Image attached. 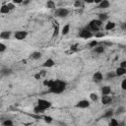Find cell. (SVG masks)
<instances>
[{"label":"cell","mask_w":126,"mask_h":126,"mask_svg":"<svg viewBox=\"0 0 126 126\" xmlns=\"http://www.w3.org/2000/svg\"><path fill=\"white\" fill-rule=\"evenodd\" d=\"M22 4H24V5H28V4H30V1H29V0H27V1H23Z\"/></svg>","instance_id":"ee69618b"},{"label":"cell","mask_w":126,"mask_h":126,"mask_svg":"<svg viewBox=\"0 0 126 126\" xmlns=\"http://www.w3.org/2000/svg\"><path fill=\"white\" fill-rule=\"evenodd\" d=\"M118 120L116 118H110V121H109V124L108 126H118Z\"/></svg>","instance_id":"4316f807"},{"label":"cell","mask_w":126,"mask_h":126,"mask_svg":"<svg viewBox=\"0 0 126 126\" xmlns=\"http://www.w3.org/2000/svg\"><path fill=\"white\" fill-rule=\"evenodd\" d=\"M6 45L4 44V43H2V42H0V52H4L5 50H6Z\"/></svg>","instance_id":"8d00e7d4"},{"label":"cell","mask_w":126,"mask_h":126,"mask_svg":"<svg viewBox=\"0 0 126 126\" xmlns=\"http://www.w3.org/2000/svg\"><path fill=\"white\" fill-rule=\"evenodd\" d=\"M6 5H7L8 9H9L10 11H12V10H14V9L16 8V6H15V4H14L13 2H9V3H7Z\"/></svg>","instance_id":"1f68e13d"},{"label":"cell","mask_w":126,"mask_h":126,"mask_svg":"<svg viewBox=\"0 0 126 126\" xmlns=\"http://www.w3.org/2000/svg\"><path fill=\"white\" fill-rule=\"evenodd\" d=\"M0 74H1L2 76L7 77V76H10V75H12V74H13V70H12L11 68L4 67V68H2V69L0 70Z\"/></svg>","instance_id":"30bf717a"},{"label":"cell","mask_w":126,"mask_h":126,"mask_svg":"<svg viewBox=\"0 0 126 126\" xmlns=\"http://www.w3.org/2000/svg\"><path fill=\"white\" fill-rule=\"evenodd\" d=\"M115 77H116V75H115L114 72H108L106 74V80H110V79H113Z\"/></svg>","instance_id":"f1b7e54d"},{"label":"cell","mask_w":126,"mask_h":126,"mask_svg":"<svg viewBox=\"0 0 126 126\" xmlns=\"http://www.w3.org/2000/svg\"><path fill=\"white\" fill-rule=\"evenodd\" d=\"M74 6H75L76 8H79V7H81V6H82V3H81V1H76V2L74 3Z\"/></svg>","instance_id":"74e56055"},{"label":"cell","mask_w":126,"mask_h":126,"mask_svg":"<svg viewBox=\"0 0 126 126\" xmlns=\"http://www.w3.org/2000/svg\"><path fill=\"white\" fill-rule=\"evenodd\" d=\"M44 111H45V110H44L42 107H40L39 105H35V106L33 107V113H34V114L39 115V114L44 113Z\"/></svg>","instance_id":"e0dca14e"},{"label":"cell","mask_w":126,"mask_h":126,"mask_svg":"<svg viewBox=\"0 0 126 126\" xmlns=\"http://www.w3.org/2000/svg\"><path fill=\"white\" fill-rule=\"evenodd\" d=\"M94 35L96 37V38H99V37H103L104 36V33L102 32H97L95 33H94Z\"/></svg>","instance_id":"836d02e7"},{"label":"cell","mask_w":126,"mask_h":126,"mask_svg":"<svg viewBox=\"0 0 126 126\" xmlns=\"http://www.w3.org/2000/svg\"><path fill=\"white\" fill-rule=\"evenodd\" d=\"M110 6V2L107 0H101L98 2V8L99 9H105Z\"/></svg>","instance_id":"7c38bea8"},{"label":"cell","mask_w":126,"mask_h":126,"mask_svg":"<svg viewBox=\"0 0 126 126\" xmlns=\"http://www.w3.org/2000/svg\"><path fill=\"white\" fill-rule=\"evenodd\" d=\"M79 37H81V38H84V39H89V38H91V37H93L94 36V33L93 32H91L90 31H88L87 29H83V30H81L80 31V32H79Z\"/></svg>","instance_id":"277c9868"},{"label":"cell","mask_w":126,"mask_h":126,"mask_svg":"<svg viewBox=\"0 0 126 126\" xmlns=\"http://www.w3.org/2000/svg\"><path fill=\"white\" fill-rule=\"evenodd\" d=\"M101 27H102V22H100V21L97 20V19H94V20H92V21L89 23L88 28H86V29H87L88 31H90L91 32H94V33H95V32H99V30H100ZM93 33H94V32H93Z\"/></svg>","instance_id":"7a4b0ae2"},{"label":"cell","mask_w":126,"mask_h":126,"mask_svg":"<svg viewBox=\"0 0 126 126\" xmlns=\"http://www.w3.org/2000/svg\"><path fill=\"white\" fill-rule=\"evenodd\" d=\"M38 73H39V75H40V77H41V78H42V77H44V76L46 75V71H44V70H41V71H39Z\"/></svg>","instance_id":"f35d334b"},{"label":"cell","mask_w":126,"mask_h":126,"mask_svg":"<svg viewBox=\"0 0 126 126\" xmlns=\"http://www.w3.org/2000/svg\"><path fill=\"white\" fill-rule=\"evenodd\" d=\"M118 126H126L125 121H119V122H118Z\"/></svg>","instance_id":"7bdbcfd3"},{"label":"cell","mask_w":126,"mask_h":126,"mask_svg":"<svg viewBox=\"0 0 126 126\" xmlns=\"http://www.w3.org/2000/svg\"><path fill=\"white\" fill-rule=\"evenodd\" d=\"M36 80H39V79H41V77H40V75H39V73H36V74H34V76H33Z\"/></svg>","instance_id":"60d3db41"},{"label":"cell","mask_w":126,"mask_h":126,"mask_svg":"<svg viewBox=\"0 0 126 126\" xmlns=\"http://www.w3.org/2000/svg\"><path fill=\"white\" fill-rule=\"evenodd\" d=\"M31 58L33 59V60H38L41 58V53L39 51H33L32 54H31Z\"/></svg>","instance_id":"ffe728a7"},{"label":"cell","mask_w":126,"mask_h":126,"mask_svg":"<svg viewBox=\"0 0 126 126\" xmlns=\"http://www.w3.org/2000/svg\"><path fill=\"white\" fill-rule=\"evenodd\" d=\"M102 80H103V75H102L101 72L97 71V72H95V73L93 75V81H94V83H100Z\"/></svg>","instance_id":"ba28073f"},{"label":"cell","mask_w":126,"mask_h":126,"mask_svg":"<svg viewBox=\"0 0 126 126\" xmlns=\"http://www.w3.org/2000/svg\"><path fill=\"white\" fill-rule=\"evenodd\" d=\"M54 65H55V61H54L52 58H47V59L43 62L42 67H44V68H51V67H53Z\"/></svg>","instance_id":"9c48e42d"},{"label":"cell","mask_w":126,"mask_h":126,"mask_svg":"<svg viewBox=\"0 0 126 126\" xmlns=\"http://www.w3.org/2000/svg\"><path fill=\"white\" fill-rule=\"evenodd\" d=\"M90 97H91V100H92V101H96V100L98 99V96H97V94H96L95 93H92V94H90Z\"/></svg>","instance_id":"f546056e"},{"label":"cell","mask_w":126,"mask_h":126,"mask_svg":"<svg viewBox=\"0 0 126 126\" xmlns=\"http://www.w3.org/2000/svg\"><path fill=\"white\" fill-rule=\"evenodd\" d=\"M125 111H126V108H125V106L121 105V106H119V107L116 109V111L114 112V114H116V115H120V114H123V113H125Z\"/></svg>","instance_id":"603a6c76"},{"label":"cell","mask_w":126,"mask_h":126,"mask_svg":"<svg viewBox=\"0 0 126 126\" xmlns=\"http://www.w3.org/2000/svg\"><path fill=\"white\" fill-rule=\"evenodd\" d=\"M115 75L116 77H121V76H124L126 74V68H121V67H118L116 70H115Z\"/></svg>","instance_id":"4fadbf2b"},{"label":"cell","mask_w":126,"mask_h":126,"mask_svg":"<svg viewBox=\"0 0 126 126\" xmlns=\"http://www.w3.org/2000/svg\"><path fill=\"white\" fill-rule=\"evenodd\" d=\"M100 91H101L102 95H109L111 94V88L109 86H103Z\"/></svg>","instance_id":"5bb4252c"},{"label":"cell","mask_w":126,"mask_h":126,"mask_svg":"<svg viewBox=\"0 0 126 126\" xmlns=\"http://www.w3.org/2000/svg\"><path fill=\"white\" fill-rule=\"evenodd\" d=\"M79 50V48H78V44H74V45H71V47H70V52L72 53V52H76V51H78Z\"/></svg>","instance_id":"d6a6232c"},{"label":"cell","mask_w":126,"mask_h":126,"mask_svg":"<svg viewBox=\"0 0 126 126\" xmlns=\"http://www.w3.org/2000/svg\"><path fill=\"white\" fill-rule=\"evenodd\" d=\"M69 13H70V11L67 8H58L55 10L54 16L57 18H66L69 15Z\"/></svg>","instance_id":"3957f363"},{"label":"cell","mask_w":126,"mask_h":126,"mask_svg":"<svg viewBox=\"0 0 126 126\" xmlns=\"http://www.w3.org/2000/svg\"><path fill=\"white\" fill-rule=\"evenodd\" d=\"M37 105H39V106L42 107L44 110H46V109L50 108L52 104H51V102H50L49 100H47V99L39 98V99H37Z\"/></svg>","instance_id":"5b68a950"},{"label":"cell","mask_w":126,"mask_h":126,"mask_svg":"<svg viewBox=\"0 0 126 126\" xmlns=\"http://www.w3.org/2000/svg\"><path fill=\"white\" fill-rule=\"evenodd\" d=\"M55 6H56V5H55V2L52 1V0L47 1L46 4H45V7L48 8V9H55Z\"/></svg>","instance_id":"cb8c5ba5"},{"label":"cell","mask_w":126,"mask_h":126,"mask_svg":"<svg viewBox=\"0 0 126 126\" xmlns=\"http://www.w3.org/2000/svg\"><path fill=\"white\" fill-rule=\"evenodd\" d=\"M121 89H122L123 91L126 90V79H123V80H122V82H121Z\"/></svg>","instance_id":"d590c367"},{"label":"cell","mask_w":126,"mask_h":126,"mask_svg":"<svg viewBox=\"0 0 126 126\" xmlns=\"http://www.w3.org/2000/svg\"><path fill=\"white\" fill-rule=\"evenodd\" d=\"M14 36L17 40H24L28 36V32L26 31H18V32H15Z\"/></svg>","instance_id":"8992f818"},{"label":"cell","mask_w":126,"mask_h":126,"mask_svg":"<svg viewBox=\"0 0 126 126\" xmlns=\"http://www.w3.org/2000/svg\"><path fill=\"white\" fill-rule=\"evenodd\" d=\"M11 36V32L10 31H4L0 33V38L2 39H9Z\"/></svg>","instance_id":"9a60e30c"},{"label":"cell","mask_w":126,"mask_h":126,"mask_svg":"<svg viewBox=\"0 0 126 126\" xmlns=\"http://www.w3.org/2000/svg\"><path fill=\"white\" fill-rule=\"evenodd\" d=\"M22 0H13V3L14 4H22Z\"/></svg>","instance_id":"b9f144b4"},{"label":"cell","mask_w":126,"mask_h":126,"mask_svg":"<svg viewBox=\"0 0 126 126\" xmlns=\"http://www.w3.org/2000/svg\"><path fill=\"white\" fill-rule=\"evenodd\" d=\"M97 20H99L100 22H105V21H107L108 20V16H107V14L106 13H99L98 15H97Z\"/></svg>","instance_id":"2e32d148"},{"label":"cell","mask_w":126,"mask_h":126,"mask_svg":"<svg viewBox=\"0 0 126 126\" xmlns=\"http://www.w3.org/2000/svg\"><path fill=\"white\" fill-rule=\"evenodd\" d=\"M43 85L48 88L49 93L52 94H61L66 89V82L61 80H47L45 79L43 81Z\"/></svg>","instance_id":"6da1fadb"},{"label":"cell","mask_w":126,"mask_h":126,"mask_svg":"<svg viewBox=\"0 0 126 126\" xmlns=\"http://www.w3.org/2000/svg\"><path fill=\"white\" fill-rule=\"evenodd\" d=\"M90 101L88 99H81L79 100L77 103H76V107L78 108H82V109H85V108H88L90 107Z\"/></svg>","instance_id":"52a82bcc"},{"label":"cell","mask_w":126,"mask_h":126,"mask_svg":"<svg viewBox=\"0 0 126 126\" xmlns=\"http://www.w3.org/2000/svg\"><path fill=\"white\" fill-rule=\"evenodd\" d=\"M69 32H70V24H66L65 26H63V28L61 30V33L63 35H66V34H68Z\"/></svg>","instance_id":"44dd1931"},{"label":"cell","mask_w":126,"mask_h":126,"mask_svg":"<svg viewBox=\"0 0 126 126\" xmlns=\"http://www.w3.org/2000/svg\"><path fill=\"white\" fill-rule=\"evenodd\" d=\"M101 102L104 105H108V104L112 103V97L110 95H102L101 96Z\"/></svg>","instance_id":"8fae6325"},{"label":"cell","mask_w":126,"mask_h":126,"mask_svg":"<svg viewBox=\"0 0 126 126\" xmlns=\"http://www.w3.org/2000/svg\"><path fill=\"white\" fill-rule=\"evenodd\" d=\"M119 67H121V68H126V61L124 60V61H122L121 63H120V66Z\"/></svg>","instance_id":"ab89813d"},{"label":"cell","mask_w":126,"mask_h":126,"mask_svg":"<svg viewBox=\"0 0 126 126\" xmlns=\"http://www.w3.org/2000/svg\"><path fill=\"white\" fill-rule=\"evenodd\" d=\"M114 115V109H107L105 111V113L103 114V118H112V116Z\"/></svg>","instance_id":"d6986e66"},{"label":"cell","mask_w":126,"mask_h":126,"mask_svg":"<svg viewBox=\"0 0 126 126\" xmlns=\"http://www.w3.org/2000/svg\"><path fill=\"white\" fill-rule=\"evenodd\" d=\"M94 49V52L97 54H101L104 52V46L103 45H96Z\"/></svg>","instance_id":"7402d4cb"},{"label":"cell","mask_w":126,"mask_h":126,"mask_svg":"<svg viewBox=\"0 0 126 126\" xmlns=\"http://www.w3.org/2000/svg\"><path fill=\"white\" fill-rule=\"evenodd\" d=\"M43 120H44L47 124H50V123H52L53 118H52L50 115H44V116H43Z\"/></svg>","instance_id":"83f0119b"},{"label":"cell","mask_w":126,"mask_h":126,"mask_svg":"<svg viewBox=\"0 0 126 126\" xmlns=\"http://www.w3.org/2000/svg\"><path fill=\"white\" fill-rule=\"evenodd\" d=\"M2 125L3 126H14V123H13V121L11 120V119H5V120H3L2 121Z\"/></svg>","instance_id":"484cf974"},{"label":"cell","mask_w":126,"mask_h":126,"mask_svg":"<svg viewBox=\"0 0 126 126\" xmlns=\"http://www.w3.org/2000/svg\"><path fill=\"white\" fill-rule=\"evenodd\" d=\"M116 27V24L114 23V22H107V24H105V27H104V29L106 30V31H111V30H113L114 28Z\"/></svg>","instance_id":"ac0fdd59"},{"label":"cell","mask_w":126,"mask_h":126,"mask_svg":"<svg viewBox=\"0 0 126 126\" xmlns=\"http://www.w3.org/2000/svg\"><path fill=\"white\" fill-rule=\"evenodd\" d=\"M89 45H90V47H93V48H94V47L97 45V41H96V40H94V39H93L92 41H90Z\"/></svg>","instance_id":"e575fe53"},{"label":"cell","mask_w":126,"mask_h":126,"mask_svg":"<svg viewBox=\"0 0 126 126\" xmlns=\"http://www.w3.org/2000/svg\"><path fill=\"white\" fill-rule=\"evenodd\" d=\"M58 33H59V27H58V25H54V30H53V36H57L58 35Z\"/></svg>","instance_id":"4dcf8cb0"},{"label":"cell","mask_w":126,"mask_h":126,"mask_svg":"<svg viewBox=\"0 0 126 126\" xmlns=\"http://www.w3.org/2000/svg\"><path fill=\"white\" fill-rule=\"evenodd\" d=\"M0 13L1 14H8V13H10V10L8 9V7H7L6 4H4V5H2L0 7Z\"/></svg>","instance_id":"d4e9b609"}]
</instances>
